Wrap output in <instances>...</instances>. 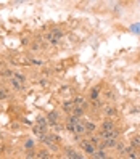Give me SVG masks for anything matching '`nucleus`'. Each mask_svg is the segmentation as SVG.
I'll list each match as a JSON object with an SVG mask.
<instances>
[{"label":"nucleus","mask_w":140,"mask_h":159,"mask_svg":"<svg viewBox=\"0 0 140 159\" xmlns=\"http://www.w3.org/2000/svg\"><path fill=\"white\" fill-rule=\"evenodd\" d=\"M5 98H8V93L5 90H0V100H5Z\"/></svg>","instance_id":"23"},{"label":"nucleus","mask_w":140,"mask_h":159,"mask_svg":"<svg viewBox=\"0 0 140 159\" xmlns=\"http://www.w3.org/2000/svg\"><path fill=\"white\" fill-rule=\"evenodd\" d=\"M84 125H85L87 134H95V130H97V124L92 122V121H84ZM87 134H85V135H87Z\"/></svg>","instance_id":"5"},{"label":"nucleus","mask_w":140,"mask_h":159,"mask_svg":"<svg viewBox=\"0 0 140 159\" xmlns=\"http://www.w3.org/2000/svg\"><path fill=\"white\" fill-rule=\"evenodd\" d=\"M73 103H74V106H79V108H87V101L85 100H84L82 97H77V98H74V100H73Z\"/></svg>","instance_id":"9"},{"label":"nucleus","mask_w":140,"mask_h":159,"mask_svg":"<svg viewBox=\"0 0 140 159\" xmlns=\"http://www.w3.org/2000/svg\"><path fill=\"white\" fill-rule=\"evenodd\" d=\"M79 148H81V150H82L85 154H89V156H92L95 151H97V148H95L94 145L89 142V140H81V143H79Z\"/></svg>","instance_id":"1"},{"label":"nucleus","mask_w":140,"mask_h":159,"mask_svg":"<svg viewBox=\"0 0 140 159\" xmlns=\"http://www.w3.org/2000/svg\"><path fill=\"white\" fill-rule=\"evenodd\" d=\"M103 145H105V150H114L116 145H118V140H105L103 142Z\"/></svg>","instance_id":"11"},{"label":"nucleus","mask_w":140,"mask_h":159,"mask_svg":"<svg viewBox=\"0 0 140 159\" xmlns=\"http://www.w3.org/2000/svg\"><path fill=\"white\" fill-rule=\"evenodd\" d=\"M106 98H108V100H114V93H113V92H111V90H108V92H106Z\"/></svg>","instance_id":"22"},{"label":"nucleus","mask_w":140,"mask_h":159,"mask_svg":"<svg viewBox=\"0 0 140 159\" xmlns=\"http://www.w3.org/2000/svg\"><path fill=\"white\" fill-rule=\"evenodd\" d=\"M32 50H39V44H32Z\"/></svg>","instance_id":"25"},{"label":"nucleus","mask_w":140,"mask_h":159,"mask_svg":"<svg viewBox=\"0 0 140 159\" xmlns=\"http://www.w3.org/2000/svg\"><path fill=\"white\" fill-rule=\"evenodd\" d=\"M119 159H124V158H119Z\"/></svg>","instance_id":"28"},{"label":"nucleus","mask_w":140,"mask_h":159,"mask_svg":"<svg viewBox=\"0 0 140 159\" xmlns=\"http://www.w3.org/2000/svg\"><path fill=\"white\" fill-rule=\"evenodd\" d=\"M106 159H114V158H110V156H108V158H106Z\"/></svg>","instance_id":"26"},{"label":"nucleus","mask_w":140,"mask_h":159,"mask_svg":"<svg viewBox=\"0 0 140 159\" xmlns=\"http://www.w3.org/2000/svg\"><path fill=\"white\" fill-rule=\"evenodd\" d=\"M13 77L16 79V81H20L21 84H24V82H26V77L23 76V74H20V72H15V74H13Z\"/></svg>","instance_id":"17"},{"label":"nucleus","mask_w":140,"mask_h":159,"mask_svg":"<svg viewBox=\"0 0 140 159\" xmlns=\"http://www.w3.org/2000/svg\"><path fill=\"white\" fill-rule=\"evenodd\" d=\"M114 150L118 151L119 154H124V151H126V145H124V143H118V145H116V148H114Z\"/></svg>","instance_id":"16"},{"label":"nucleus","mask_w":140,"mask_h":159,"mask_svg":"<svg viewBox=\"0 0 140 159\" xmlns=\"http://www.w3.org/2000/svg\"><path fill=\"white\" fill-rule=\"evenodd\" d=\"M0 72H2V76H3V77H10V79H11L13 74H15L11 69H3V71H0Z\"/></svg>","instance_id":"18"},{"label":"nucleus","mask_w":140,"mask_h":159,"mask_svg":"<svg viewBox=\"0 0 140 159\" xmlns=\"http://www.w3.org/2000/svg\"><path fill=\"white\" fill-rule=\"evenodd\" d=\"M58 113L57 111H52V113H48V116H47V119H48V124L50 125H55V124H58Z\"/></svg>","instance_id":"7"},{"label":"nucleus","mask_w":140,"mask_h":159,"mask_svg":"<svg viewBox=\"0 0 140 159\" xmlns=\"http://www.w3.org/2000/svg\"><path fill=\"white\" fill-rule=\"evenodd\" d=\"M36 122H37V125H40L42 129H47V130H48V119H47V117H44V116H39Z\"/></svg>","instance_id":"8"},{"label":"nucleus","mask_w":140,"mask_h":159,"mask_svg":"<svg viewBox=\"0 0 140 159\" xmlns=\"http://www.w3.org/2000/svg\"><path fill=\"white\" fill-rule=\"evenodd\" d=\"M24 148H26L28 151H32V150H34V142H32V140H26Z\"/></svg>","instance_id":"19"},{"label":"nucleus","mask_w":140,"mask_h":159,"mask_svg":"<svg viewBox=\"0 0 140 159\" xmlns=\"http://www.w3.org/2000/svg\"><path fill=\"white\" fill-rule=\"evenodd\" d=\"M102 130L103 132L114 130V121H113V119H105V121L102 122Z\"/></svg>","instance_id":"2"},{"label":"nucleus","mask_w":140,"mask_h":159,"mask_svg":"<svg viewBox=\"0 0 140 159\" xmlns=\"http://www.w3.org/2000/svg\"><path fill=\"white\" fill-rule=\"evenodd\" d=\"M71 114L74 116V117L81 119V117L84 116V109H82V108H79V106H74V108H73V113H71Z\"/></svg>","instance_id":"12"},{"label":"nucleus","mask_w":140,"mask_h":159,"mask_svg":"<svg viewBox=\"0 0 140 159\" xmlns=\"http://www.w3.org/2000/svg\"><path fill=\"white\" fill-rule=\"evenodd\" d=\"M92 105H94L95 109H100L102 108V100H97V101H92Z\"/></svg>","instance_id":"21"},{"label":"nucleus","mask_w":140,"mask_h":159,"mask_svg":"<svg viewBox=\"0 0 140 159\" xmlns=\"http://www.w3.org/2000/svg\"><path fill=\"white\" fill-rule=\"evenodd\" d=\"M131 146H134L135 150H140V135H137V137H134V138H132Z\"/></svg>","instance_id":"14"},{"label":"nucleus","mask_w":140,"mask_h":159,"mask_svg":"<svg viewBox=\"0 0 140 159\" xmlns=\"http://www.w3.org/2000/svg\"><path fill=\"white\" fill-rule=\"evenodd\" d=\"M73 108H74V103L73 101H66L65 105H63V111H65V113H73Z\"/></svg>","instance_id":"13"},{"label":"nucleus","mask_w":140,"mask_h":159,"mask_svg":"<svg viewBox=\"0 0 140 159\" xmlns=\"http://www.w3.org/2000/svg\"><path fill=\"white\" fill-rule=\"evenodd\" d=\"M103 113H105L106 119H111V117H114V116L118 114V109H116L114 106H106V108L103 109Z\"/></svg>","instance_id":"3"},{"label":"nucleus","mask_w":140,"mask_h":159,"mask_svg":"<svg viewBox=\"0 0 140 159\" xmlns=\"http://www.w3.org/2000/svg\"><path fill=\"white\" fill-rule=\"evenodd\" d=\"M10 84H11V87H13L15 90H23V89H24V85H23V84H21L20 81H16L15 77L10 79Z\"/></svg>","instance_id":"10"},{"label":"nucleus","mask_w":140,"mask_h":159,"mask_svg":"<svg viewBox=\"0 0 140 159\" xmlns=\"http://www.w3.org/2000/svg\"><path fill=\"white\" fill-rule=\"evenodd\" d=\"M137 151H139V156H140V150H137Z\"/></svg>","instance_id":"27"},{"label":"nucleus","mask_w":140,"mask_h":159,"mask_svg":"<svg viewBox=\"0 0 140 159\" xmlns=\"http://www.w3.org/2000/svg\"><path fill=\"white\" fill-rule=\"evenodd\" d=\"M89 100H90V101H97V100H100V87H94V89L90 90Z\"/></svg>","instance_id":"4"},{"label":"nucleus","mask_w":140,"mask_h":159,"mask_svg":"<svg viewBox=\"0 0 140 159\" xmlns=\"http://www.w3.org/2000/svg\"><path fill=\"white\" fill-rule=\"evenodd\" d=\"M139 158H140V156H139V151H137V150L127 154V159H139Z\"/></svg>","instance_id":"20"},{"label":"nucleus","mask_w":140,"mask_h":159,"mask_svg":"<svg viewBox=\"0 0 140 159\" xmlns=\"http://www.w3.org/2000/svg\"><path fill=\"white\" fill-rule=\"evenodd\" d=\"M31 63H32V64H42L40 60H31Z\"/></svg>","instance_id":"24"},{"label":"nucleus","mask_w":140,"mask_h":159,"mask_svg":"<svg viewBox=\"0 0 140 159\" xmlns=\"http://www.w3.org/2000/svg\"><path fill=\"white\" fill-rule=\"evenodd\" d=\"M87 137H89V142H90L95 148H97V146H100V143H102V140H100V137H98V135H95V134H87Z\"/></svg>","instance_id":"6"},{"label":"nucleus","mask_w":140,"mask_h":159,"mask_svg":"<svg viewBox=\"0 0 140 159\" xmlns=\"http://www.w3.org/2000/svg\"><path fill=\"white\" fill-rule=\"evenodd\" d=\"M52 36H53V39H60V37H63V31L61 29H53V31H52Z\"/></svg>","instance_id":"15"}]
</instances>
